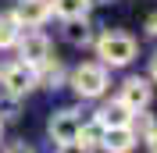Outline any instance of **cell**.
<instances>
[{"label":"cell","mask_w":157,"mask_h":153,"mask_svg":"<svg viewBox=\"0 0 157 153\" xmlns=\"http://www.w3.org/2000/svg\"><path fill=\"white\" fill-rule=\"evenodd\" d=\"M0 139H4V121H0Z\"/></svg>","instance_id":"44dd1931"},{"label":"cell","mask_w":157,"mask_h":153,"mask_svg":"<svg viewBox=\"0 0 157 153\" xmlns=\"http://www.w3.org/2000/svg\"><path fill=\"white\" fill-rule=\"evenodd\" d=\"M89 0H50V14H57L61 21H82L89 18Z\"/></svg>","instance_id":"8fae6325"},{"label":"cell","mask_w":157,"mask_h":153,"mask_svg":"<svg viewBox=\"0 0 157 153\" xmlns=\"http://www.w3.org/2000/svg\"><path fill=\"white\" fill-rule=\"evenodd\" d=\"M11 14H14V21L21 29H39L50 18V0H18V7Z\"/></svg>","instance_id":"52a82bcc"},{"label":"cell","mask_w":157,"mask_h":153,"mask_svg":"<svg viewBox=\"0 0 157 153\" xmlns=\"http://www.w3.org/2000/svg\"><path fill=\"white\" fill-rule=\"evenodd\" d=\"M136 54H139V43L128 32L107 29L104 36H97V57L104 68H125V64L136 61Z\"/></svg>","instance_id":"6da1fadb"},{"label":"cell","mask_w":157,"mask_h":153,"mask_svg":"<svg viewBox=\"0 0 157 153\" xmlns=\"http://www.w3.org/2000/svg\"><path fill=\"white\" fill-rule=\"evenodd\" d=\"M128 121H132V110L125 103H118V100H111V103H104L97 110V128H125Z\"/></svg>","instance_id":"9c48e42d"},{"label":"cell","mask_w":157,"mask_h":153,"mask_svg":"<svg viewBox=\"0 0 157 153\" xmlns=\"http://www.w3.org/2000/svg\"><path fill=\"white\" fill-rule=\"evenodd\" d=\"M64 82H68V68L61 64V61L47 57L43 64L36 68V86H47V89H61Z\"/></svg>","instance_id":"30bf717a"},{"label":"cell","mask_w":157,"mask_h":153,"mask_svg":"<svg viewBox=\"0 0 157 153\" xmlns=\"http://www.w3.org/2000/svg\"><path fill=\"white\" fill-rule=\"evenodd\" d=\"M18 36H21V25L14 21V14L11 11H0V50H11L18 43Z\"/></svg>","instance_id":"4fadbf2b"},{"label":"cell","mask_w":157,"mask_h":153,"mask_svg":"<svg viewBox=\"0 0 157 153\" xmlns=\"http://www.w3.org/2000/svg\"><path fill=\"white\" fill-rule=\"evenodd\" d=\"M4 153H36V150H32L29 143H11V146H7Z\"/></svg>","instance_id":"2e32d148"},{"label":"cell","mask_w":157,"mask_h":153,"mask_svg":"<svg viewBox=\"0 0 157 153\" xmlns=\"http://www.w3.org/2000/svg\"><path fill=\"white\" fill-rule=\"evenodd\" d=\"M0 82H4V93L7 96H25V93H32L36 89V68H29V64H7V68H0Z\"/></svg>","instance_id":"8992f818"},{"label":"cell","mask_w":157,"mask_h":153,"mask_svg":"<svg viewBox=\"0 0 157 153\" xmlns=\"http://www.w3.org/2000/svg\"><path fill=\"white\" fill-rule=\"evenodd\" d=\"M150 82H157V50L150 54Z\"/></svg>","instance_id":"ac0fdd59"},{"label":"cell","mask_w":157,"mask_h":153,"mask_svg":"<svg viewBox=\"0 0 157 153\" xmlns=\"http://www.w3.org/2000/svg\"><path fill=\"white\" fill-rule=\"evenodd\" d=\"M136 132H132V128H100V146H104V150L107 153H132L136 150Z\"/></svg>","instance_id":"ba28073f"},{"label":"cell","mask_w":157,"mask_h":153,"mask_svg":"<svg viewBox=\"0 0 157 153\" xmlns=\"http://www.w3.org/2000/svg\"><path fill=\"white\" fill-rule=\"evenodd\" d=\"M147 150H150V153H157V128L147 135Z\"/></svg>","instance_id":"d6986e66"},{"label":"cell","mask_w":157,"mask_h":153,"mask_svg":"<svg viewBox=\"0 0 157 153\" xmlns=\"http://www.w3.org/2000/svg\"><path fill=\"white\" fill-rule=\"evenodd\" d=\"M14 47H18V57H21V64H29V68H39L43 61L50 57V39H47V32H39V29L21 32Z\"/></svg>","instance_id":"277c9868"},{"label":"cell","mask_w":157,"mask_h":153,"mask_svg":"<svg viewBox=\"0 0 157 153\" xmlns=\"http://www.w3.org/2000/svg\"><path fill=\"white\" fill-rule=\"evenodd\" d=\"M64 86H71V93L78 100H97V96L107 93L111 78H107V68L100 64V61H82V64H75L68 71V82Z\"/></svg>","instance_id":"7a4b0ae2"},{"label":"cell","mask_w":157,"mask_h":153,"mask_svg":"<svg viewBox=\"0 0 157 153\" xmlns=\"http://www.w3.org/2000/svg\"><path fill=\"white\" fill-rule=\"evenodd\" d=\"M64 39H68L71 47H93L97 36H93L89 18H82V21H64Z\"/></svg>","instance_id":"7c38bea8"},{"label":"cell","mask_w":157,"mask_h":153,"mask_svg":"<svg viewBox=\"0 0 157 153\" xmlns=\"http://www.w3.org/2000/svg\"><path fill=\"white\" fill-rule=\"evenodd\" d=\"M18 118V96H0V121H14Z\"/></svg>","instance_id":"5bb4252c"},{"label":"cell","mask_w":157,"mask_h":153,"mask_svg":"<svg viewBox=\"0 0 157 153\" xmlns=\"http://www.w3.org/2000/svg\"><path fill=\"white\" fill-rule=\"evenodd\" d=\"M143 29H147V36H154V39H157V11L147 18V25H143Z\"/></svg>","instance_id":"e0dca14e"},{"label":"cell","mask_w":157,"mask_h":153,"mask_svg":"<svg viewBox=\"0 0 157 153\" xmlns=\"http://www.w3.org/2000/svg\"><path fill=\"white\" fill-rule=\"evenodd\" d=\"M57 153H93V146L82 139H71V143H57Z\"/></svg>","instance_id":"9a60e30c"},{"label":"cell","mask_w":157,"mask_h":153,"mask_svg":"<svg viewBox=\"0 0 157 153\" xmlns=\"http://www.w3.org/2000/svg\"><path fill=\"white\" fill-rule=\"evenodd\" d=\"M150 100H154V86H150V78H143V75L125 78L121 89H118V103H125L132 114H136V110H147Z\"/></svg>","instance_id":"5b68a950"},{"label":"cell","mask_w":157,"mask_h":153,"mask_svg":"<svg viewBox=\"0 0 157 153\" xmlns=\"http://www.w3.org/2000/svg\"><path fill=\"white\" fill-rule=\"evenodd\" d=\"M82 114H78L75 107H61V110H54L47 121V132L54 143H71V139H78V132H82Z\"/></svg>","instance_id":"3957f363"},{"label":"cell","mask_w":157,"mask_h":153,"mask_svg":"<svg viewBox=\"0 0 157 153\" xmlns=\"http://www.w3.org/2000/svg\"><path fill=\"white\" fill-rule=\"evenodd\" d=\"M89 4H114V0H89Z\"/></svg>","instance_id":"ffe728a7"}]
</instances>
